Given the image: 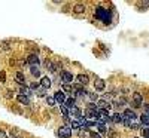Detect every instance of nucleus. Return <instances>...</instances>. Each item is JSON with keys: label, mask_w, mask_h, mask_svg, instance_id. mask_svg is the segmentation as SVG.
<instances>
[{"label": "nucleus", "mask_w": 149, "mask_h": 138, "mask_svg": "<svg viewBox=\"0 0 149 138\" xmlns=\"http://www.w3.org/2000/svg\"><path fill=\"white\" fill-rule=\"evenodd\" d=\"M94 17H95V19H98L100 22L106 24V26L112 22V14H110V10L106 9V8H95Z\"/></svg>", "instance_id": "f257e3e1"}, {"label": "nucleus", "mask_w": 149, "mask_h": 138, "mask_svg": "<svg viewBox=\"0 0 149 138\" xmlns=\"http://www.w3.org/2000/svg\"><path fill=\"white\" fill-rule=\"evenodd\" d=\"M72 134H73V131H72V128L69 126V125L60 126L58 131H57V135H58L60 138H72Z\"/></svg>", "instance_id": "f03ea898"}, {"label": "nucleus", "mask_w": 149, "mask_h": 138, "mask_svg": "<svg viewBox=\"0 0 149 138\" xmlns=\"http://www.w3.org/2000/svg\"><path fill=\"white\" fill-rule=\"evenodd\" d=\"M60 77H61V83H63V85H72V82H73V74L69 70H63V71H61Z\"/></svg>", "instance_id": "7ed1b4c3"}, {"label": "nucleus", "mask_w": 149, "mask_h": 138, "mask_svg": "<svg viewBox=\"0 0 149 138\" xmlns=\"http://www.w3.org/2000/svg\"><path fill=\"white\" fill-rule=\"evenodd\" d=\"M54 99H55V103H58L60 106H64V103H66V94L63 92V91H57V92H54Z\"/></svg>", "instance_id": "20e7f679"}, {"label": "nucleus", "mask_w": 149, "mask_h": 138, "mask_svg": "<svg viewBox=\"0 0 149 138\" xmlns=\"http://www.w3.org/2000/svg\"><path fill=\"white\" fill-rule=\"evenodd\" d=\"M122 116H124V119H125V120H130V122H133V120L137 119V115H136V111L131 110V108H125V110H124Z\"/></svg>", "instance_id": "39448f33"}, {"label": "nucleus", "mask_w": 149, "mask_h": 138, "mask_svg": "<svg viewBox=\"0 0 149 138\" xmlns=\"http://www.w3.org/2000/svg\"><path fill=\"white\" fill-rule=\"evenodd\" d=\"M133 101H134V107H142L143 106V95L140 92H134L133 94Z\"/></svg>", "instance_id": "423d86ee"}, {"label": "nucleus", "mask_w": 149, "mask_h": 138, "mask_svg": "<svg viewBox=\"0 0 149 138\" xmlns=\"http://www.w3.org/2000/svg\"><path fill=\"white\" fill-rule=\"evenodd\" d=\"M27 62H29L31 67H39L40 59H39V57H37V54H31V55L27 58Z\"/></svg>", "instance_id": "0eeeda50"}, {"label": "nucleus", "mask_w": 149, "mask_h": 138, "mask_svg": "<svg viewBox=\"0 0 149 138\" xmlns=\"http://www.w3.org/2000/svg\"><path fill=\"white\" fill-rule=\"evenodd\" d=\"M76 82H78L81 86H86V85L90 83L88 74H78V76H76Z\"/></svg>", "instance_id": "6e6552de"}, {"label": "nucleus", "mask_w": 149, "mask_h": 138, "mask_svg": "<svg viewBox=\"0 0 149 138\" xmlns=\"http://www.w3.org/2000/svg\"><path fill=\"white\" fill-rule=\"evenodd\" d=\"M97 110H107L109 111V108H110V104H109V101H106V99H100V101H97Z\"/></svg>", "instance_id": "1a4fd4ad"}, {"label": "nucleus", "mask_w": 149, "mask_h": 138, "mask_svg": "<svg viewBox=\"0 0 149 138\" xmlns=\"http://www.w3.org/2000/svg\"><path fill=\"white\" fill-rule=\"evenodd\" d=\"M85 119L88 120V119H98V113H97V110H88L86 108L85 110Z\"/></svg>", "instance_id": "9d476101"}, {"label": "nucleus", "mask_w": 149, "mask_h": 138, "mask_svg": "<svg viewBox=\"0 0 149 138\" xmlns=\"http://www.w3.org/2000/svg\"><path fill=\"white\" fill-rule=\"evenodd\" d=\"M104 88H106V82L103 79H95V82H94V89L95 91H103Z\"/></svg>", "instance_id": "9b49d317"}, {"label": "nucleus", "mask_w": 149, "mask_h": 138, "mask_svg": "<svg viewBox=\"0 0 149 138\" xmlns=\"http://www.w3.org/2000/svg\"><path fill=\"white\" fill-rule=\"evenodd\" d=\"M15 80H17V83H19L21 86L26 83V76H24V73H21V71H17L15 73Z\"/></svg>", "instance_id": "f8f14e48"}, {"label": "nucleus", "mask_w": 149, "mask_h": 138, "mask_svg": "<svg viewBox=\"0 0 149 138\" xmlns=\"http://www.w3.org/2000/svg\"><path fill=\"white\" fill-rule=\"evenodd\" d=\"M110 120L113 122V123H122V122H124V116H122V113H115V115L110 117Z\"/></svg>", "instance_id": "ddd939ff"}, {"label": "nucleus", "mask_w": 149, "mask_h": 138, "mask_svg": "<svg viewBox=\"0 0 149 138\" xmlns=\"http://www.w3.org/2000/svg\"><path fill=\"white\" fill-rule=\"evenodd\" d=\"M40 86L42 88H45V89H48V88H51V79H49V77H42L40 79Z\"/></svg>", "instance_id": "4468645a"}, {"label": "nucleus", "mask_w": 149, "mask_h": 138, "mask_svg": "<svg viewBox=\"0 0 149 138\" xmlns=\"http://www.w3.org/2000/svg\"><path fill=\"white\" fill-rule=\"evenodd\" d=\"M73 12H74V14H84V12H85V5H81V3H78V5H74L73 6Z\"/></svg>", "instance_id": "2eb2a0df"}, {"label": "nucleus", "mask_w": 149, "mask_h": 138, "mask_svg": "<svg viewBox=\"0 0 149 138\" xmlns=\"http://www.w3.org/2000/svg\"><path fill=\"white\" fill-rule=\"evenodd\" d=\"M140 122H142V125H145V128H148L149 126V115L148 113H142V116H140Z\"/></svg>", "instance_id": "dca6fc26"}, {"label": "nucleus", "mask_w": 149, "mask_h": 138, "mask_svg": "<svg viewBox=\"0 0 149 138\" xmlns=\"http://www.w3.org/2000/svg\"><path fill=\"white\" fill-rule=\"evenodd\" d=\"M19 95H24V97H29V95H31V89L30 88H27V86H21L19 88Z\"/></svg>", "instance_id": "f3484780"}, {"label": "nucleus", "mask_w": 149, "mask_h": 138, "mask_svg": "<svg viewBox=\"0 0 149 138\" xmlns=\"http://www.w3.org/2000/svg\"><path fill=\"white\" fill-rule=\"evenodd\" d=\"M70 116H76V117H81V110L74 106V107H72L70 108V111H69V117Z\"/></svg>", "instance_id": "a211bd4d"}, {"label": "nucleus", "mask_w": 149, "mask_h": 138, "mask_svg": "<svg viewBox=\"0 0 149 138\" xmlns=\"http://www.w3.org/2000/svg\"><path fill=\"white\" fill-rule=\"evenodd\" d=\"M17 99H18V103H21V104H24V106H30V99H29V97L18 95V97H17Z\"/></svg>", "instance_id": "6ab92c4d"}, {"label": "nucleus", "mask_w": 149, "mask_h": 138, "mask_svg": "<svg viewBox=\"0 0 149 138\" xmlns=\"http://www.w3.org/2000/svg\"><path fill=\"white\" fill-rule=\"evenodd\" d=\"M69 126H70L72 131H73V129H81V128H82V125H81L79 120H72V122L69 123Z\"/></svg>", "instance_id": "aec40b11"}, {"label": "nucleus", "mask_w": 149, "mask_h": 138, "mask_svg": "<svg viewBox=\"0 0 149 138\" xmlns=\"http://www.w3.org/2000/svg\"><path fill=\"white\" fill-rule=\"evenodd\" d=\"M74 92H76L79 97H88V91H86L85 88H76V89H74Z\"/></svg>", "instance_id": "412c9836"}, {"label": "nucleus", "mask_w": 149, "mask_h": 138, "mask_svg": "<svg viewBox=\"0 0 149 138\" xmlns=\"http://www.w3.org/2000/svg\"><path fill=\"white\" fill-rule=\"evenodd\" d=\"M30 73H31V76L39 77L40 76V68L39 67H30Z\"/></svg>", "instance_id": "4be33fe9"}, {"label": "nucleus", "mask_w": 149, "mask_h": 138, "mask_svg": "<svg viewBox=\"0 0 149 138\" xmlns=\"http://www.w3.org/2000/svg\"><path fill=\"white\" fill-rule=\"evenodd\" d=\"M64 107L66 108H72V107H74V98H67L66 99V103H64Z\"/></svg>", "instance_id": "5701e85b"}, {"label": "nucleus", "mask_w": 149, "mask_h": 138, "mask_svg": "<svg viewBox=\"0 0 149 138\" xmlns=\"http://www.w3.org/2000/svg\"><path fill=\"white\" fill-rule=\"evenodd\" d=\"M88 98L91 99V103H94V101H97V99H98V94H95V92H88Z\"/></svg>", "instance_id": "b1692460"}, {"label": "nucleus", "mask_w": 149, "mask_h": 138, "mask_svg": "<svg viewBox=\"0 0 149 138\" xmlns=\"http://www.w3.org/2000/svg\"><path fill=\"white\" fill-rule=\"evenodd\" d=\"M46 103H48V106H55V99H54V97H46Z\"/></svg>", "instance_id": "393cba45"}, {"label": "nucleus", "mask_w": 149, "mask_h": 138, "mask_svg": "<svg viewBox=\"0 0 149 138\" xmlns=\"http://www.w3.org/2000/svg\"><path fill=\"white\" fill-rule=\"evenodd\" d=\"M95 126H98V134H106V132H107V129H106L104 125H95Z\"/></svg>", "instance_id": "a878e982"}, {"label": "nucleus", "mask_w": 149, "mask_h": 138, "mask_svg": "<svg viewBox=\"0 0 149 138\" xmlns=\"http://www.w3.org/2000/svg\"><path fill=\"white\" fill-rule=\"evenodd\" d=\"M142 135H143V138H149V126L142 129Z\"/></svg>", "instance_id": "bb28decb"}, {"label": "nucleus", "mask_w": 149, "mask_h": 138, "mask_svg": "<svg viewBox=\"0 0 149 138\" xmlns=\"http://www.w3.org/2000/svg\"><path fill=\"white\" fill-rule=\"evenodd\" d=\"M39 86H40L39 82H31V83H30V89H31V91H33V89H37Z\"/></svg>", "instance_id": "cd10ccee"}, {"label": "nucleus", "mask_w": 149, "mask_h": 138, "mask_svg": "<svg viewBox=\"0 0 149 138\" xmlns=\"http://www.w3.org/2000/svg\"><path fill=\"white\" fill-rule=\"evenodd\" d=\"M90 137L91 138H102V135L98 134V132H90Z\"/></svg>", "instance_id": "c85d7f7f"}, {"label": "nucleus", "mask_w": 149, "mask_h": 138, "mask_svg": "<svg viewBox=\"0 0 149 138\" xmlns=\"http://www.w3.org/2000/svg\"><path fill=\"white\" fill-rule=\"evenodd\" d=\"M63 89L67 92H72V85H63Z\"/></svg>", "instance_id": "c756f323"}, {"label": "nucleus", "mask_w": 149, "mask_h": 138, "mask_svg": "<svg viewBox=\"0 0 149 138\" xmlns=\"http://www.w3.org/2000/svg\"><path fill=\"white\" fill-rule=\"evenodd\" d=\"M139 6H140L142 9H146V8H149V2H143V3H139Z\"/></svg>", "instance_id": "7c9ffc66"}, {"label": "nucleus", "mask_w": 149, "mask_h": 138, "mask_svg": "<svg viewBox=\"0 0 149 138\" xmlns=\"http://www.w3.org/2000/svg\"><path fill=\"white\" fill-rule=\"evenodd\" d=\"M0 138H8V135H6V132L3 129H0Z\"/></svg>", "instance_id": "2f4dec72"}, {"label": "nucleus", "mask_w": 149, "mask_h": 138, "mask_svg": "<svg viewBox=\"0 0 149 138\" xmlns=\"http://www.w3.org/2000/svg\"><path fill=\"white\" fill-rule=\"evenodd\" d=\"M6 94H8V98H10V97H14V91H10V89H9V91H8Z\"/></svg>", "instance_id": "473e14b6"}, {"label": "nucleus", "mask_w": 149, "mask_h": 138, "mask_svg": "<svg viewBox=\"0 0 149 138\" xmlns=\"http://www.w3.org/2000/svg\"><path fill=\"white\" fill-rule=\"evenodd\" d=\"M17 138H22V137H17Z\"/></svg>", "instance_id": "72a5a7b5"}]
</instances>
